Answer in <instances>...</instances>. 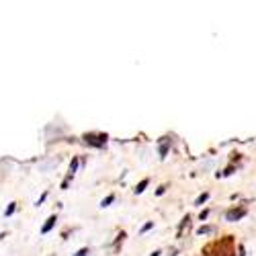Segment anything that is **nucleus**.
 I'll return each mask as SVG.
<instances>
[{
	"instance_id": "6e6552de",
	"label": "nucleus",
	"mask_w": 256,
	"mask_h": 256,
	"mask_svg": "<svg viewBox=\"0 0 256 256\" xmlns=\"http://www.w3.org/2000/svg\"><path fill=\"white\" fill-rule=\"evenodd\" d=\"M113 199H115V197H113V195H109V197H107V199H103V203H100V207H107V205H109V203H113Z\"/></svg>"
},
{
	"instance_id": "423d86ee",
	"label": "nucleus",
	"mask_w": 256,
	"mask_h": 256,
	"mask_svg": "<svg viewBox=\"0 0 256 256\" xmlns=\"http://www.w3.org/2000/svg\"><path fill=\"white\" fill-rule=\"evenodd\" d=\"M15 209H16V203H11L6 207V211H4V215H13L15 213Z\"/></svg>"
},
{
	"instance_id": "1a4fd4ad",
	"label": "nucleus",
	"mask_w": 256,
	"mask_h": 256,
	"mask_svg": "<svg viewBox=\"0 0 256 256\" xmlns=\"http://www.w3.org/2000/svg\"><path fill=\"white\" fill-rule=\"evenodd\" d=\"M86 254H88V248H82V250H78L74 256H86Z\"/></svg>"
},
{
	"instance_id": "7ed1b4c3",
	"label": "nucleus",
	"mask_w": 256,
	"mask_h": 256,
	"mask_svg": "<svg viewBox=\"0 0 256 256\" xmlns=\"http://www.w3.org/2000/svg\"><path fill=\"white\" fill-rule=\"evenodd\" d=\"M56 222H58V219H56V215H51V217L48 219V222H45V225L41 227V234H48V232L51 230V227L56 225Z\"/></svg>"
},
{
	"instance_id": "20e7f679",
	"label": "nucleus",
	"mask_w": 256,
	"mask_h": 256,
	"mask_svg": "<svg viewBox=\"0 0 256 256\" xmlns=\"http://www.w3.org/2000/svg\"><path fill=\"white\" fill-rule=\"evenodd\" d=\"M148 182H150L148 178H144V180L140 182V185L135 187V193H138V195H140V193H144V191H145V187H148Z\"/></svg>"
},
{
	"instance_id": "f8f14e48",
	"label": "nucleus",
	"mask_w": 256,
	"mask_h": 256,
	"mask_svg": "<svg viewBox=\"0 0 256 256\" xmlns=\"http://www.w3.org/2000/svg\"><path fill=\"white\" fill-rule=\"evenodd\" d=\"M150 256H160V252H158V250H156V252H152V254H150Z\"/></svg>"
},
{
	"instance_id": "f257e3e1",
	"label": "nucleus",
	"mask_w": 256,
	"mask_h": 256,
	"mask_svg": "<svg viewBox=\"0 0 256 256\" xmlns=\"http://www.w3.org/2000/svg\"><path fill=\"white\" fill-rule=\"evenodd\" d=\"M84 142L90 145H96V148H103L105 142H107V135H95V133H86L84 135Z\"/></svg>"
},
{
	"instance_id": "f03ea898",
	"label": "nucleus",
	"mask_w": 256,
	"mask_h": 256,
	"mask_svg": "<svg viewBox=\"0 0 256 256\" xmlns=\"http://www.w3.org/2000/svg\"><path fill=\"white\" fill-rule=\"evenodd\" d=\"M246 215V207H238V209H230V211L225 213V219L227 222H238V219H242Z\"/></svg>"
},
{
	"instance_id": "0eeeda50",
	"label": "nucleus",
	"mask_w": 256,
	"mask_h": 256,
	"mask_svg": "<svg viewBox=\"0 0 256 256\" xmlns=\"http://www.w3.org/2000/svg\"><path fill=\"white\" fill-rule=\"evenodd\" d=\"M207 197H209L207 193H203V195H199V197H197V205H203V203H205V201H207Z\"/></svg>"
},
{
	"instance_id": "9d476101",
	"label": "nucleus",
	"mask_w": 256,
	"mask_h": 256,
	"mask_svg": "<svg viewBox=\"0 0 256 256\" xmlns=\"http://www.w3.org/2000/svg\"><path fill=\"white\" fill-rule=\"evenodd\" d=\"M166 152H168V148H166V144H162V145H160V154H162V156H166Z\"/></svg>"
},
{
	"instance_id": "9b49d317",
	"label": "nucleus",
	"mask_w": 256,
	"mask_h": 256,
	"mask_svg": "<svg viewBox=\"0 0 256 256\" xmlns=\"http://www.w3.org/2000/svg\"><path fill=\"white\" fill-rule=\"evenodd\" d=\"M150 227H152V222H148V224H145V225L142 227V232H148V230H150Z\"/></svg>"
},
{
	"instance_id": "39448f33",
	"label": "nucleus",
	"mask_w": 256,
	"mask_h": 256,
	"mask_svg": "<svg viewBox=\"0 0 256 256\" xmlns=\"http://www.w3.org/2000/svg\"><path fill=\"white\" fill-rule=\"evenodd\" d=\"M215 230H213V227H209V225H205V227H199V230H197V234L199 236H207V234H213Z\"/></svg>"
}]
</instances>
